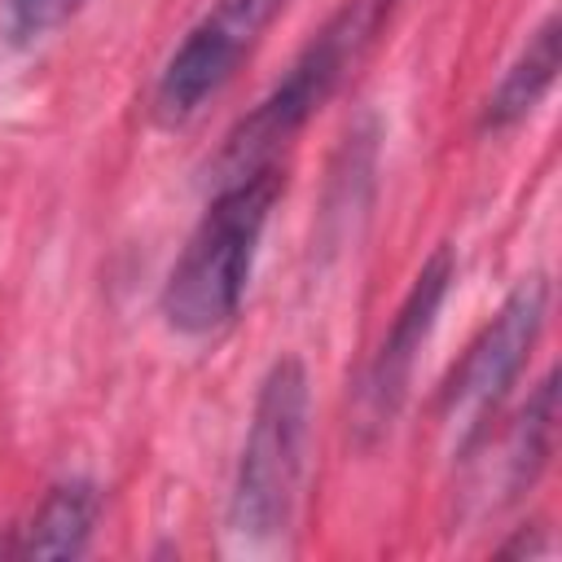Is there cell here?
<instances>
[{"label": "cell", "mask_w": 562, "mask_h": 562, "mask_svg": "<svg viewBox=\"0 0 562 562\" xmlns=\"http://www.w3.org/2000/svg\"><path fill=\"white\" fill-rule=\"evenodd\" d=\"M281 9L285 0H211V9L189 26V35L167 57L149 97V114L162 127L189 123L237 75L241 57H250V48Z\"/></svg>", "instance_id": "5"}, {"label": "cell", "mask_w": 562, "mask_h": 562, "mask_svg": "<svg viewBox=\"0 0 562 562\" xmlns=\"http://www.w3.org/2000/svg\"><path fill=\"white\" fill-rule=\"evenodd\" d=\"M307 413H312L307 369L299 356H281L259 382L250 430L228 492V527L237 536L272 540L290 527L303 479Z\"/></svg>", "instance_id": "3"}, {"label": "cell", "mask_w": 562, "mask_h": 562, "mask_svg": "<svg viewBox=\"0 0 562 562\" xmlns=\"http://www.w3.org/2000/svg\"><path fill=\"white\" fill-rule=\"evenodd\" d=\"M544 316H549V281L527 277L501 303V312L479 329V338L465 347L461 364L448 373V382L439 391V417L457 435L461 452L483 439L496 404L518 382V373L544 329Z\"/></svg>", "instance_id": "4"}, {"label": "cell", "mask_w": 562, "mask_h": 562, "mask_svg": "<svg viewBox=\"0 0 562 562\" xmlns=\"http://www.w3.org/2000/svg\"><path fill=\"white\" fill-rule=\"evenodd\" d=\"M92 522H97V487L88 479L57 483L40 501L31 522L22 527L18 553H26V558H75V553H83V544L92 536Z\"/></svg>", "instance_id": "8"}, {"label": "cell", "mask_w": 562, "mask_h": 562, "mask_svg": "<svg viewBox=\"0 0 562 562\" xmlns=\"http://www.w3.org/2000/svg\"><path fill=\"white\" fill-rule=\"evenodd\" d=\"M395 0H342L338 13L316 31V40L294 57L290 75L224 136V149L215 154L211 171L220 184L250 176L259 167H272L281 145L294 140V132L347 83V75L364 61V53L378 44Z\"/></svg>", "instance_id": "2"}, {"label": "cell", "mask_w": 562, "mask_h": 562, "mask_svg": "<svg viewBox=\"0 0 562 562\" xmlns=\"http://www.w3.org/2000/svg\"><path fill=\"white\" fill-rule=\"evenodd\" d=\"M281 184L277 162L220 184L162 285V316L176 334L206 338L237 316Z\"/></svg>", "instance_id": "1"}, {"label": "cell", "mask_w": 562, "mask_h": 562, "mask_svg": "<svg viewBox=\"0 0 562 562\" xmlns=\"http://www.w3.org/2000/svg\"><path fill=\"white\" fill-rule=\"evenodd\" d=\"M452 277H457V259H452L448 246H439L422 263V272L413 277V285H408V294H404V303H400V312H395L378 356L369 360L360 395H356V413H360L356 426L364 435H382L395 422V413H400V404L408 395V382H413L417 351H422V342L435 329V316H439V307L448 299Z\"/></svg>", "instance_id": "6"}, {"label": "cell", "mask_w": 562, "mask_h": 562, "mask_svg": "<svg viewBox=\"0 0 562 562\" xmlns=\"http://www.w3.org/2000/svg\"><path fill=\"white\" fill-rule=\"evenodd\" d=\"M79 9H83V0H9V13H13L18 35H44V31H57V26L70 22Z\"/></svg>", "instance_id": "10"}, {"label": "cell", "mask_w": 562, "mask_h": 562, "mask_svg": "<svg viewBox=\"0 0 562 562\" xmlns=\"http://www.w3.org/2000/svg\"><path fill=\"white\" fill-rule=\"evenodd\" d=\"M562 61V22L558 13H549L522 44V53L514 57V66L501 75V83L487 92L483 110H479V132H505L514 123H522L540 97L549 92L553 75Z\"/></svg>", "instance_id": "7"}, {"label": "cell", "mask_w": 562, "mask_h": 562, "mask_svg": "<svg viewBox=\"0 0 562 562\" xmlns=\"http://www.w3.org/2000/svg\"><path fill=\"white\" fill-rule=\"evenodd\" d=\"M553 430H558V373H544L536 391L527 395L522 413L514 417L505 443H501V492L505 501L527 492L536 474L544 470L553 452Z\"/></svg>", "instance_id": "9"}]
</instances>
